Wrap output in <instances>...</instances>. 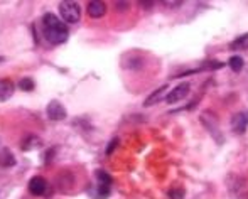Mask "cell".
<instances>
[{"label":"cell","mask_w":248,"mask_h":199,"mask_svg":"<svg viewBox=\"0 0 248 199\" xmlns=\"http://www.w3.org/2000/svg\"><path fill=\"white\" fill-rule=\"evenodd\" d=\"M43 31H44V37L51 44H62L69 37V31L66 27V24L51 12L43 15Z\"/></svg>","instance_id":"1"},{"label":"cell","mask_w":248,"mask_h":199,"mask_svg":"<svg viewBox=\"0 0 248 199\" xmlns=\"http://www.w3.org/2000/svg\"><path fill=\"white\" fill-rule=\"evenodd\" d=\"M59 14H61V20L68 24H76L79 20V15H81V10H79V5L76 2L66 0V2L59 3Z\"/></svg>","instance_id":"2"},{"label":"cell","mask_w":248,"mask_h":199,"mask_svg":"<svg viewBox=\"0 0 248 199\" xmlns=\"http://www.w3.org/2000/svg\"><path fill=\"white\" fill-rule=\"evenodd\" d=\"M189 83H181V85H177L174 90H170V93L167 95V103H177V101L184 100L187 95H189Z\"/></svg>","instance_id":"3"},{"label":"cell","mask_w":248,"mask_h":199,"mask_svg":"<svg viewBox=\"0 0 248 199\" xmlns=\"http://www.w3.org/2000/svg\"><path fill=\"white\" fill-rule=\"evenodd\" d=\"M46 113H47V117L51 118V120H54V122H59V120H64L66 118V108L62 107L59 101H56V100H52L49 105H47V108H46Z\"/></svg>","instance_id":"4"},{"label":"cell","mask_w":248,"mask_h":199,"mask_svg":"<svg viewBox=\"0 0 248 199\" xmlns=\"http://www.w3.org/2000/svg\"><path fill=\"white\" fill-rule=\"evenodd\" d=\"M247 127H248V113H247V111H242V113L233 115V118H232L233 132H236V134H245Z\"/></svg>","instance_id":"5"},{"label":"cell","mask_w":248,"mask_h":199,"mask_svg":"<svg viewBox=\"0 0 248 199\" xmlns=\"http://www.w3.org/2000/svg\"><path fill=\"white\" fill-rule=\"evenodd\" d=\"M46 189H47V183L44 177L36 176L29 181V191L34 196H43V194L46 193Z\"/></svg>","instance_id":"6"},{"label":"cell","mask_w":248,"mask_h":199,"mask_svg":"<svg viewBox=\"0 0 248 199\" xmlns=\"http://www.w3.org/2000/svg\"><path fill=\"white\" fill-rule=\"evenodd\" d=\"M86 12H88V15L93 17V19H100V17H103L105 12H107V5H105L103 2H98V0H93V2L88 3Z\"/></svg>","instance_id":"7"},{"label":"cell","mask_w":248,"mask_h":199,"mask_svg":"<svg viewBox=\"0 0 248 199\" xmlns=\"http://www.w3.org/2000/svg\"><path fill=\"white\" fill-rule=\"evenodd\" d=\"M14 92H16V85L10 79H0V101L12 98Z\"/></svg>","instance_id":"8"},{"label":"cell","mask_w":248,"mask_h":199,"mask_svg":"<svg viewBox=\"0 0 248 199\" xmlns=\"http://www.w3.org/2000/svg\"><path fill=\"white\" fill-rule=\"evenodd\" d=\"M166 90H167V85H164V86H160L159 90H157V92H154L152 95L149 96L147 100H145V107H152V105H155L157 101H160L164 98V95H166Z\"/></svg>","instance_id":"9"},{"label":"cell","mask_w":248,"mask_h":199,"mask_svg":"<svg viewBox=\"0 0 248 199\" xmlns=\"http://www.w3.org/2000/svg\"><path fill=\"white\" fill-rule=\"evenodd\" d=\"M230 49L232 51H245L248 49V32L243 34V36L236 37L232 44H230Z\"/></svg>","instance_id":"10"},{"label":"cell","mask_w":248,"mask_h":199,"mask_svg":"<svg viewBox=\"0 0 248 199\" xmlns=\"http://www.w3.org/2000/svg\"><path fill=\"white\" fill-rule=\"evenodd\" d=\"M0 166L2 167L16 166V159H14V155L9 152V150H2V153H0Z\"/></svg>","instance_id":"11"},{"label":"cell","mask_w":248,"mask_h":199,"mask_svg":"<svg viewBox=\"0 0 248 199\" xmlns=\"http://www.w3.org/2000/svg\"><path fill=\"white\" fill-rule=\"evenodd\" d=\"M243 58H240V56H232V58L228 59V66L232 68V71L235 73H240L243 69Z\"/></svg>","instance_id":"12"},{"label":"cell","mask_w":248,"mask_h":199,"mask_svg":"<svg viewBox=\"0 0 248 199\" xmlns=\"http://www.w3.org/2000/svg\"><path fill=\"white\" fill-rule=\"evenodd\" d=\"M96 179H98V183H100V186H105V187H110L111 186V177L108 176L105 170H96Z\"/></svg>","instance_id":"13"},{"label":"cell","mask_w":248,"mask_h":199,"mask_svg":"<svg viewBox=\"0 0 248 199\" xmlns=\"http://www.w3.org/2000/svg\"><path fill=\"white\" fill-rule=\"evenodd\" d=\"M39 145H41V138L39 137H29L27 140H24L22 150H32V149L39 147Z\"/></svg>","instance_id":"14"},{"label":"cell","mask_w":248,"mask_h":199,"mask_svg":"<svg viewBox=\"0 0 248 199\" xmlns=\"http://www.w3.org/2000/svg\"><path fill=\"white\" fill-rule=\"evenodd\" d=\"M19 88L22 90V92H32V90H34V81L31 78H22L19 81Z\"/></svg>","instance_id":"15"},{"label":"cell","mask_w":248,"mask_h":199,"mask_svg":"<svg viewBox=\"0 0 248 199\" xmlns=\"http://www.w3.org/2000/svg\"><path fill=\"white\" fill-rule=\"evenodd\" d=\"M167 196L170 199H184V191L179 189V187H174V189H170L169 193H167Z\"/></svg>","instance_id":"16"},{"label":"cell","mask_w":248,"mask_h":199,"mask_svg":"<svg viewBox=\"0 0 248 199\" xmlns=\"http://www.w3.org/2000/svg\"><path fill=\"white\" fill-rule=\"evenodd\" d=\"M117 144H118V138H113V140L110 142V147H108V150H107V155H110V153L113 152V149L117 147Z\"/></svg>","instance_id":"17"},{"label":"cell","mask_w":248,"mask_h":199,"mask_svg":"<svg viewBox=\"0 0 248 199\" xmlns=\"http://www.w3.org/2000/svg\"><path fill=\"white\" fill-rule=\"evenodd\" d=\"M166 5H170V7H177V5H181V2H164Z\"/></svg>","instance_id":"18"},{"label":"cell","mask_w":248,"mask_h":199,"mask_svg":"<svg viewBox=\"0 0 248 199\" xmlns=\"http://www.w3.org/2000/svg\"><path fill=\"white\" fill-rule=\"evenodd\" d=\"M3 61V58H2V56H0V62H2Z\"/></svg>","instance_id":"19"}]
</instances>
